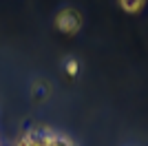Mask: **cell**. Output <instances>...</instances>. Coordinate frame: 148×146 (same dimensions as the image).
Masks as SVG:
<instances>
[{
    "instance_id": "1",
    "label": "cell",
    "mask_w": 148,
    "mask_h": 146,
    "mask_svg": "<svg viewBox=\"0 0 148 146\" xmlns=\"http://www.w3.org/2000/svg\"><path fill=\"white\" fill-rule=\"evenodd\" d=\"M56 27H58L60 33H64V36H75V33L82 29L80 11H75V9H71V7L62 9V11L56 16Z\"/></svg>"
},
{
    "instance_id": "2",
    "label": "cell",
    "mask_w": 148,
    "mask_h": 146,
    "mask_svg": "<svg viewBox=\"0 0 148 146\" xmlns=\"http://www.w3.org/2000/svg\"><path fill=\"white\" fill-rule=\"evenodd\" d=\"M148 0H117L119 9L124 13H130V16H135V13H142L144 7H146Z\"/></svg>"
},
{
    "instance_id": "3",
    "label": "cell",
    "mask_w": 148,
    "mask_h": 146,
    "mask_svg": "<svg viewBox=\"0 0 148 146\" xmlns=\"http://www.w3.org/2000/svg\"><path fill=\"white\" fill-rule=\"evenodd\" d=\"M66 71H69V75H77V62H75V60H69L66 62Z\"/></svg>"
}]
</instances>
